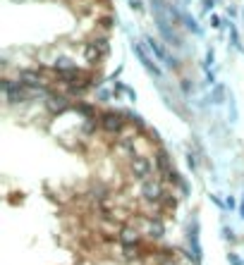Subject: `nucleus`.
<instances>
[{"instance_id":"obj_1","label":"nucleus","mask_w":244,"mask_h":265,"mask_svg":"<svg viewBox=\"0 0 244 265\" xmlns=\"http://www.w3.org/2000/svg\"><path fill=\"white\" fill-rule=\"evenodd\" d=\"M142 196H144L146 201H163V184L158 182V179H146L144 184H142Z\"/></svg>"},{"instance_id":"obj_2","label":"nucleus","mask_w":244,"mask_h":265,"mask_svg":"<svg viewBox=\"0 0 244 265\" xmlns=\"http://www.w3.org/2000/svg\"><path fill=\"white\" fill-rule=\"evenodd\" d=\"M134 53H136V57H139V62L144 65V69L148 72V74H154V77H160V69H158V65H156L154 60L148 57V53L144 50V45L136 43L134 45Z\"/></svg>"},{"instance_id":"obj_3","label":"nucleus","mask_w":244,"mask_h":265,"mask_svg":"<svg viewBox=\"0 0 244 265\" xmlns=\"http://www.w3.org/2000/svg\"><path fill=\"white\" fill-rule=\"evenodd\" d=\"M100 127H103L108 134H120L122 132V117L115 115V112H106V115L100 117Z\"/></svg>"},{"instance_id":"obj_4","label":"nucleus","mask_w":244,"mask_h":265,"mask_svg":"<svg viewBox=\"0 0 244 265\" xmlns=\"http://www.w3.org/2000/svg\"><path fill=\"white\" fill-rule=\"evenodd\" d=\"M130 170H132V175L136 177V179H148V175H151L154 165H151L146 158H134L132 165H130Z\"/></svg>"},{"instance_id":"obj_5","label":"nucleus","mask_w":244,"mask_h":265,"mask_svg":"<svg viewBox=\"0 0 244 265\" xmlns=\"http://www.w3.org/2000/svg\"><path fill=\"white\" fill-rule=\"evenodd\" d=\"M148 45L154 48V53H156V55H158V57H160L163 62H168V65H175V67H178V60H175V57H172V55H168L166 45H160V43H158V41H156V38H148Z\"/></svg>"},{"instance_id":"obj_6","label":"nucleus","mask_w":244,"mask_h":265,"mask_svg":"<svg viewBox=\"0 0 244 265\" xmlns=\"http://www.w3.org/2000/svg\"><path fill=\"white\" fill-rule=\"evenodd\" d=\"M38 81H41V79H38V74H36V72H29V69H26V72H22V74H20V84L38 86Z\"/></svg>"},{"instance_id":"obj_7","label":"nucleus","mask_w":244,"mask_h":265,"mask_svg":"<svg viewBox=\"0 0 244 265\" xmlns=\"http://www.w3.org/2000/svg\"><path fill=\"white\" fill-rule=\"evenodd\" d=\"M48 105H50V110H53V112H62V110L67 108L65 98H56V96H53V98L48 100Z\"/></svg>"},{"instance_id":"obj_8","label":"nucleus","mask_w":244,"mask_h":265,"mask_svg":"<svg viewBox=\"0 0 244 265\" xmlns=\"http://www.w3.org/2000/svg\"><path fill=\"white\" fill-rule=\"evenodd\" d=\"M86 57H89V60H98V50H96V45H89V48H86Z\"/></svg>"},{"instance_id":"obj_9","label":"nucleus","mask_w":244,"mask_h":265,"mask_svg":"<svg viewBox=\"0 0 244 265\" xmlns=\"http://www.w3.org/2000/svg\"><path fill=\"white\" fill-rule=\"evenodd\" d=\"M79 108V112H84V115H94V110H91L89 105H84V103H82V105H77Z\"/></svg>"}]
</instances>
